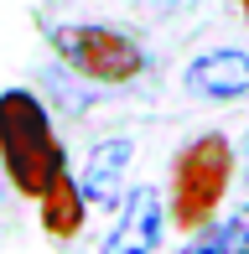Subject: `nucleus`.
Wrapping results in <instances>:
<instances>
[{"instance_id":"obj_1","label":"nucleus","mask_w":249,"mask_h":254,"mask_svg":"<svg viewBox=\"0 0 249 254\" xmlns=\"http://www.w3.org/2000/svg\"><path fill=\"white\" fill-rule=\"evenodd\" d=\"M0 166H5L10 187L26 197H42L62 177V145L52 135V120L42 99L26 88L0 94Z\"/></svg>"},{"instance_id":"obj_2","label":"nucleus","mask_w":249,"mask_h":254,"mask_svg":"<svg viewBox=\"0 0 249 254\" xmlns=\"http://www.w3.org/2000/svg\"><path fill=\"white\" fill-rule=\"evenodd\" d=\"M229 140L223 135H197L172 166V218L182 228H202L229 187Z\"/></svg>"},{"instance_id":"obj_3","label":"nucleus","mask_w":249,"mask_h":254,"mask_svg":"<svg viewBox=\"0 0 249 254\" xmlns=\"http://www.w3.org/2000/svg\"><path fill=\"white\" fill-rule=\"evenodd\" d=\"M52 47L78 78H94V83H130L145 73L140 42L115 26H58Z\"/></svg>"},{"instance_id":"obj_4","label":"nucleus","mask_w":249,"mask_h":254,"mask_svg":"<svg viewBox=\"0 0 249 254\" xmlns=\"http://www.w3.org/2000/svg\"><path fill=\"white\" fill-rule=\"evenodd\" d=\"M187 94L192 99H208V104H234L249 94V52L239 47H213V52H197L182 73Z\"/></svg>"},{"instance_id":"obj_5","label":"nucleus","mask_w":249,"mask_h":254,"mask_svg":"<svg viewBox=\"0 0 249 254\" xmlns=\"http://www.w3.org/2000/svg\"><path fill=\"white\" fill-rule=\"evenodd\" d=\"M161 228H166L161 192L156 187H135L130 197H124V213H120L115 234L104 239V254H156Z\"/></svg>"},{"instance_id":"obj_6","label":"nucleus","mask_w":249,"mask_h":254,"mask_svg":"<svg viewBox=\"0 0 249 254\" xmlns=\"http://www.w3.org/2000/svg\"><path fill=\"white\" fill-rule=\"evenodd\" d=\"M130 161H135V140H130V135H109V140H99L94 151H88V161H83V182H78L83 202H94V207L120 202L124 177H130Z\"/></svg>"},{"instance_id":"obj_7","label":"nucleus","mask_w":249,"mask_h":254,"mask_svg":"<svg viewBox=\"0 0 249 254\" xmlns=\"http://www.w3.org/2000/svg\"><path fill=\"white\" fill-rule=\"evenodd\" d=\"M37 202H42V223H47L58 239H67V234H78V228H83V192H78V182L67 177V171L52 182L47 192H42Z\"/></svg>"},{"instance_id":"obj_8","label":"nucleus","mask_w":249,"mask_h":254,"mask_svg":"<svg viewBox=\"0 0 249 254\" xmlns=\"http://www.w3.org/2000/svg\"><path fill=\"white\" fill-rule=\"evenodd\" d=\"M244 249H249V228L239 218H234V223H208L187 244V254H244Z\"/></svg>"},{"instance_id":"obj_9","label":"nucleus","mask_w":249,"mask_h":254,"mask_svg":"<svg viewBox=\"0 0 249 254\" xmlns=\"http://www.w3.org/2000/svg\"><path fill=\"white\" fill-rule=\"evenodd\" d=\"M5 197H10V177H5V166H0V213H5Z\"/></svg>"},{"instance_id":"obj_10","label":"nucleus","mask_w":249,"mask_h":254,"mask_svg":"<svg viewBox=\"0 0 249 254\" xmlns=\"http://www.w3.org/2000/svg\"><path fill=\"white\" fill-rule=\"evenodd\" d=\"M156 10H182V5H192V0H151Z\"/></svg>"},{"instance_id":"obj_11","label":"nucleus","mask_w":249,"mask_h":254,"mask_svg":"<svg viewBox=\"0 0 249 254\" xmlns=\"http://www.w3.org/2000/svg\"><path fill=\"white\" fill-rule=\"evenodd\" d=\"M239 223H244V228H249V202H244V207H239Z\"/></svg>"},{"instance_id":"obj_12","label":"nucleus","mask_w":249,"mask_h":254,"mask_svg":"<svg viewBox=\"0 0 249 254\" xmlns=\"http://www.w3.org/2000/svg\"><path fill=\"white\" fill-rule=\"evenodd\" d=\"M239 10H244V21H249V0H239Z\"/></svg>"},{"instance_id":"obj_13","label":"nucleus","mask_w":249,"mask_h":254,"mask_svg":"<svg viewBox=\"0 0 249 254\" xmlns=\"http://www.w3.org/2000/svg\"><path fill=\"white\" fill-rule=\"evenodd\" d=\"M244 254H249V249H244Z\"/></svg>"}]
</instances>
